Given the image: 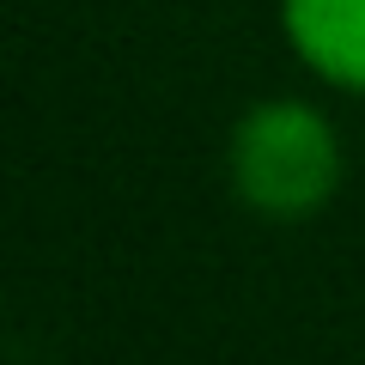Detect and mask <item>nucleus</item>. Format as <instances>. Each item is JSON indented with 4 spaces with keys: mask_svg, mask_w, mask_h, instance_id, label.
Returning a JSON list of instances; mask_svg holds the SVG:
<instances>
[{
    "mask_svg": "<svg viewBox=\"0 0 365 365\" xmlns=\"http://www.w3.org/2000/svg\"><path fill=\"white\" fill-rule=\"evenodd\" d=\"M232 201L268 225H304L341 195L347 146L311 98H262L225 134Z\"/></svg>",
    "mask_w": 365,
    "mask_h": 365,
    "instance_id": "nucleus-1",
    "label": "nucleus"
},
{
    "mask_svg": "<svg viewBox=\"0 0 365 365\" xmlns=\"http://www.w3.org/2000/svg\"><path fill=\"white\" fill-rule=\"evenodd\" d=\"M280 31L323 86L365 98V0H280Z\"/></svg>",
    "mask_w": 365,
    "mask_h": 365,
    "instance_id": "nucleus-2",
    "label": "nucleus"
}]
</instances>
